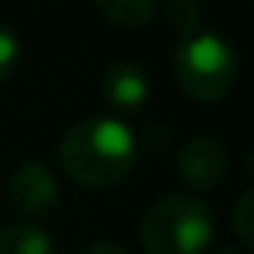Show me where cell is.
<instances>
[{"mask_svg":"<svg viewBox=\"0 0 254 254\" xmlns=\"http://www.w3.org/2000/svg\"><path fill=\"white\" fill-rule=\"evenodd\" d=\"M251 206H254V203H251V191H245V194L239 197V203H236V233H239V239H242L245 245L254 242V239H251L254 233H251V224H248V221H251Z\"/></svg>","mask_w":254,"mask_h":254,"instance_id":"11","label":"cell"},{"mask_svg":"<svg viewBox=\"0 0 254 254\" xmlns=\"http://www.w3.org/2000/svg\"><path fill=\"white\" fill-rule=\"evenodd\" d=\"M215 254H248V251L245 248H236V245H221Z\"/></svg>","mask_w":254,"mask_h":254,"instance_id":"13","label":"cell"},{"mask_svg":"<svg viewBox=\"0 0 254 254\" xmlns=\"http://www.w3.org/2000/svg\"><path fill=\"white\" fill-rule=\"evenodd\" d=\"M0 254H57L54 239L36 221H21L0 230Z\"/></svg>","mask_w":254,"mask_h":254,"instance_id":"7","label":"cell"},{"mask_svg":"<svg viewBox=\"0 0 254 254\" xmlns=\"http://www.w3.org/2000/svg\"><path fill=\"white\" fill-rule=\"evenodd\" d=\"M177 165H180V177L191 189L203 191V189H212L224 177V171H227V153H224V147L215 138L197 135V138H191L180 150V162Z\"/></svg>","mask_w":254,"mask_h":254,"instance_id":"6","label":"cell"},{"mask_svg":"<svg viewBox=\"0 0 254 254\" xmlns=\"http://www.w3.org/2000/svg\"><path fill=\"white\" fill-rule=\"evenodd\" d=\"M212 233V209L191 194H168L156 200L141 221L147 254H206Z\"/></svg>","mask_w":254,"mask_h":254,"instance_id":"2","label":"cell"},{"mask_svg":"<svg viewBox=\"0 0 254 254\" xmlns=\"http://www.w3.org/2000/svg\"><path fill=\"white\" fill-rule=\"evenodd\" d=\"M102 96L120 114H138L150 102V78L138 63L120 60L102 75Z\"/></svg>","mask_w":254,"mask_h":254,"instance_id":"5","label":"cell"},{"mask_svg":"<svg viewBox=\"0 0 254 254\" xmlns=\"http://www.w3.org/2000/svg\"><path fill=\"white\" fill-rule=\"evenodd\" d=\"M6 194H9V203L21 215L39 218V215H45L57 203L60 191H57V177L51 174L48 165H42V162H24V165H18L9 174Z\"/></svg>","mask_w":254,"mask_h":254,"instance_id":"4","label":"cell"},{"mask_svg":"<svg viewBox=\"0 0 254 254\" xmlns=\"http://www.w3.org/2000/svg\"><path fill=\"white\" fill-rule=\"evenodd\" d=\"M96 12L114 27L138 30V27L150 24V18L156 15V6L150 3V0H99Z\"/></svg>","mask_w":254,"mask_h":254,"instance_id":"8","label":"cell"},{"mask_svg":"<svg viewBox=\"0 0 254 254\" xmlns=\"http://www.w3.org/2000/svg\"><path fill=\"white\" fill-rule=\"evenodd\" d=\"M138 138L117 117H87L60 141V165L69 180L87 189H108L132 174Z\"/></svg>","mask_w":254,"mask_h":254,"instance_id":"1","label":"cell"},{"mask_svg":"<svg viewBox=\"0 0 254 254\" xmlns=\"http://www.w3.org/2000/svg\"><path fill=\"white\" fill-rule=\"evenodd\" d=\"M18 57H21V42H18V33L0 21V81H6L15 66H18Z\"/></svg>","mask_w":254,"mask_h":254,"instance_id":"10","label":"cell"},{"mask_svg":"<svg viewBox=\"0 0 254 254\" xmlns=\"http://www.w3.org/2000/svg\"><path fill=\"white\" fill-rule=\"evenodd\" d=\"M236 51L215 30H194L180 39L174 54V72L180 87L197 102H218L236 84Z\"/></svg>","mask_w":254,"mask_h":254,"instance_id":"3","label":"cell"},{"mask_svg":"<svg viewBox=\"0 0 254 254\" xmlns=\"http://www.w3.org/2000/svg\"><path fill=\"white\" fill-rule=\"evenodd\" d=\"M84 254H126L120 245H114V242H96V245H90Z\"/></svg>","mask_w":254,"mask_h":254,"instance_id":"12","label":"cell"},{"mask_svg":"<svg viewBox=\"0 0 254 254\" xmlns=\"http://www.w3.org/2000/svg\"><path fill=\"white\" fill-rule=\"evenodd\" d=\"M165 21L183 39V36L200 30V6L191 3V0H171V3L165 6Z\"/></svg>","mask_w":254,"mask_h":254,"instance_id":"9","label":"cell"}]
</instances>
